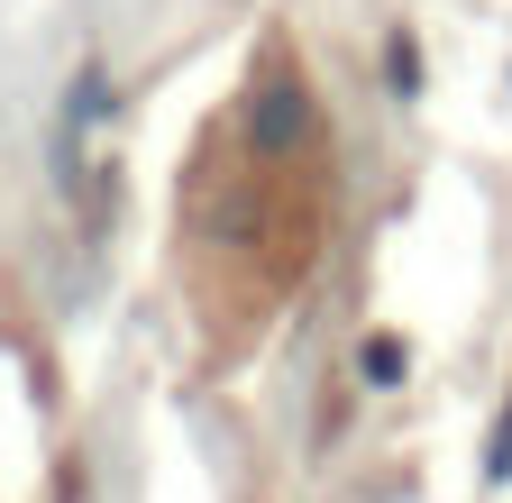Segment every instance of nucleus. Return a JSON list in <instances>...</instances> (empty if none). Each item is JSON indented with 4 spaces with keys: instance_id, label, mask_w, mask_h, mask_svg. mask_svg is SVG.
Returning <instances> with one entry per match:
<instances>
[{
    "instance_id": "nucleus-1",
    "label": "nucleus",
    "mask_w": 512,
    "mask_h": 503,
    "mask_svg": "<svg viewBox=\"0 0 512 503\" xmlns=\"http://www.w3.org/2000/svg\"><path fill=\"white\" fill-rule=\"evenodd\" d=\"M330 229V156H320V110L293 55H266L238 92L229 129L202 147L192 183V266L211 275V302L266 311L302 293Z\"/></svg>"
}]
</instances>
